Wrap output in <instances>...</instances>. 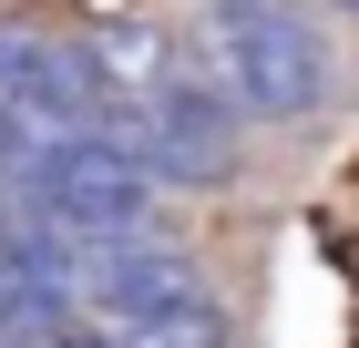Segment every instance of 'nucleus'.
Here are the masks:
<instances>
[{"instance_id":"obj_7","label":"nucleus","mask_w":359,"mask_h":348,"mask_svg":"<svg viewBox=\"0 0 359 348\" xmlns=\"http://www.w3.org/2000/svg\"><path fill=\"white\" fill-rule=\"evenodd\" d=\"M72 348H123V338H93V328H83V338H72Z\"/></svg>"},{"instance_id":"obj_4","label":"nucleus","mask_w":359,"mask_h":348,"mask_svg":"<svg viewBox=\"0 0 359 348\" xmlns=\"http://www.w3.org/2000/svg\"><path fill=\"white\" fill-rule=\"evenodd\" d=\"M113 103H123V92L93 72L83 41H52V31L0 21V113H21L41 134H103Z\"/></svg>"},{"instance_id":"obj_5","label":"nucleus","mask_w":359,"mask_h":348,"mask_svg":"<svg viewBox=\"0 0 359 348\" xmlns=\"http://www.w3.org/2000/svg\"><path fill=\"white\" fill-rule=\"evenodd\" d=\"M83 52H93V72H103L123 103H144V92H165V82H175L185 41H165V31H144V21H103V31H83Z\"/></svg>"},{"instance_id":"obj_2","label":"nucleus","mask_w":359,"mask_h":348,"mask_svg":"<svg viewBox=\"0 0 359 348\" xmlns=\"http://www.w3.org/2000/svg\"><path fill=\"white\" fill-rule=\"evenodd\" d=\"M103 144H113V154H134V164H154L165 185H226V174L247 164V113H236V92L216 82V62L185 52L165 92L113 103Z\"/></svg>"},{"instance_id":"obj_1","label":"nucleus","mask_w":359,"mask_h":348,"mask_svg":"<svg viewBox=\"0 0 359 348\" xmlns=\"http://www.w3.org/2000/svg\"><path fill=\"white\" fill-rule=\"evenodd\" d=\"M195 52L216 62V82L236 92L247 123H318L339 103V52L318 41L298 0H205Z\"/></svg>"},{"instance_id":"obj_6","label":"nucleus","mask_w":359,"mask_h":348,"mask_svg":"<svg viewBox=\"0 0 359 348\" xmlns=\"http://www.w3.org/2000/svg\"><path fill=\"white\" fill-rule=\"evenodd\" d=\"M298 11H349V21H359V0H298Z\"/></svg>"},{"instance_id":"obj_3","label":"nucleus","mask_w":359,"mask_h":348,"mask_svg":"<svg viewBox=\"0 0 359 348\" xmlns=\"http://www.w3.org/2000/svg\"><path fill=\"white\" fill-rule=\"evenodd\" d=\"M11 205L52 215L62 236H83V246H134L165 215V174L134 164V154H113L103 134H62V144L31 154V174L11 185Z\"/></svg>"}]
</instances>
